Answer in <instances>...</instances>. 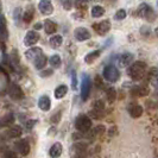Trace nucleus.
<instances>
[{
  "instance_id": "de8ad7c7",
  "label": "nucleus",
  "mask_w": 158,
  "mask_h": 158,
  "mask_svg": "<svg viewBox=\"0 0 158 158\" xmlns=\"http://www.w3.org/2000/svg\"><path fill=\"white\" fill-rule=\"evenodd\" d=\"M96 1H101V0H96Z\"/></svg>"
},
{
  "instance_id": "0eeeda50",
  "label": "nucleus",
  "mask_w": 158,
  "mask_h": 158,
  "mask_svg": "<svg viewBox=\"0 0 158 158\" xmlns=\"http://www.w3.org/2000/svg\"><path fill=\"white\" fill-rule=\"evenodd\" d=\"M93 29H94L98 35L105 36L107 32L111 30V22L106 19V20H102L101 23H95L93 24Z\"/></svg>"
},
{
  "instance_id": "9d476101",
  "label": "nucleus",
  "mask_w": 158,
  "mask_h": 158,
  "mask_svg": "<svg viewBox=\"0 0 158 158\" xmlns=\"http://www.w3.org/2000/svg\"><path fill=\"white\" fill-rule=\"evenodd\" d=\"M103 111H105V102H103L102 100H98V101H95L93 111L90 112V114H92L95 119H101V117H102V114H103Z\"/></svg>"
},
{
  "instance_id": "c756f323",
  "label": "nucleus",
  "mask_w": 158,
  "mask_h": 158,
  "mask_svg": "<svg viewBox=\"0 0 158 158\" xmlns=\"http://www.w3.org/2000/svg\"><path fill=\"white\" fill-rule=\"evenodd\" d=\"M106 96H107V100H108L110 103L114 102L115 99H117V90H115V88H113V87L107 88V90H106Z\"/></svg>"
},
{
  "instance_id": "4be33fe9",
  "label": "nucleus",
  "mask_w": 158,
  "mask_h": 158,
  "mask_svg": "<svg viewBox=\"0 0 158 158\" xmlns=\"http://www.w3.org/2000/svg\"><path fill=\"white\" fill-rule=\"evenodd\" d=\"M7 135L10 138H18L23 135V128L19 126V125H13V126L10 127Z\"/></svg>"
},
{
  "instance_id": "dca6fc26",
  "label": "nucleus",
  "mask_w": 158,
  "mask_h": 158,
  "mask_svg": "<svg viewBox=\"0 0 158 158\" xmlns=\"http://www.w3.org/2000/svg\"><path fill=\"white\" fill-rule=\"evenodd\" d=\"M38 107L44 112H48L50 110V107H51V101H50V99H49L48 95L40 96V100H38Z\"/></svg>"
},
{
  "instance_id": "5701e85b",
  "label": "nucleus",
  "mask_w": 158,
  "mask_h": 158,
  "mask_svg": "<svg viewBox=\"0 0 158 158\" xmlns=\"http://www.w3.org/2000/svg\"><path fill=\"white\" fill-rule=\"evenodd\" d=\"M149 81L155 88H158V68H152L149 71Z\"/></svg>"
},
{
  "instance_id": "ddd939ff",
  "label": "nucleus",
  "mask_w": 158,
  "mask_h": 158,
  "mask_svg": "<svg viewBox=\"0 0 158 158\" xmlns=\"http://www.w3.org/2000/svg\"><path fill=\"white\" fill-rule=\"evenodd\" d=\"M16 148H17V150H18V152H19L22 156H27L29 152H30V144L27 143V140H25V139L17 143Z\"/></svg>"
},
{
  "instance_id": "ea45409f",
  "label": "nucleus",
  "mask_w": 158,
  "mask_h": 158,
  "mask_svg": "<svg viewBox=\"0 0 158 158\" xmlns=\"http://www.w3.org/2000/svg\"><path fill=\"white\" fill-rule=\"evenodd\" d=\"M20 13H22V8H16V11H15V15H13V16H15V20H16V22H18V20H19V19H20Z\"/></svg>"
},
{
  "instance_id": "4c0bfd02",
  "label": "nucleus",
  "mask_w": 158,
  "mask_h": 158,
  "mask_svg": "<svg viewBox=\"0 0 158 158\" xmlns=\"http://www.w3.org/2000/svg\"><path fill=\"white\" fill-rule=\"evenodd\" d=\"M36 120H29V121H26L25 123V127L27 128V130H32L33 127H35V125H36Z\"/></svg>"
},
{
  "instance_id": "f3484780",
  "label": "nucleus",
  "mask_w": 158,
  "mask_h": 158,
  "mask_svg": "<svg viewBox=\"0 0 158 158\" xmlns=\"http://www.w3.org/2000/svg\"><path fill=\"white\" fill-rule=\"evenodd\" d=\"M128 112L133 119H138L143 115V107L140 105H132L131 107H128Z\"/></svg>"
},
{
  "instance_id": "2eb2a0df",
  "label": "nucleus",
  "mask_w": 158,
  "mask_h": 158,
  "mask_svg": "<svg viewBox=\"0 0 158 158\" xmlns=\"http://www.w3.org/2000/svg\"><path fill=\"white\" fill-rule=\"evenodd\" d=\"M149 88L146 86H135L131 89V94L133 96H146L149 94Z\"/></svg>"
},
{
  "instance_id": "8fccbe9b",
  "label": "nucleus",
  "mask_w": 158,
  "mask_h": 158,
  "mask_svg": "<svg viewBox=\"0 0 158 158\" xmlns=\"http://www.w3.org/2000/svg\"><path fill=\"white\" fill-rule=\"evenodd\" d=\"M157 158H158V156H157Z\"/></svg>"
},
{
  "instance_id": "423d86ee",
  "label": "nucleus",
  "mask_w": 158,
  "mask_h": 158,
  "mask_svg": "<svg viewBox=\"0 0 158 158\" xmlns=\"http://www.w3.org/2000/svg\"><path fill=\"white\" fill-rule=\"evenodd\" d=\"M8 95H10V98H11L12 100H16V101L24 99L23 89L19 87L18 85H16V83H12V85L10 86V88H8Z\"/></svg>"
},
{
  "instance_id": "58836bf2",
  "label": "nucleus",
  "mask_w": 158,
  "mask_h": 158,
  "mask_svg": "<svg viewBox=\"0 0 158 158\" xmlns=\"http://www.w3.org/2000/svg\"><path fill=\"white\" fill-rule=\"evenodd\" d=\"M4 158H18V157H17L16 152H13V151H6L4 153Z\"/></svg>"
},
{
  "instance_id": "a18cd8bd",
  "label": "nucleus",
  "mask_w": 158,
  "mask_h": 158,
  "mask_svg": "<svg viewBox=\"0 0 158 158\" xmlns=\"http://www.w3.org/2000/svg\"><path fill=\"white\" fill-rule=\"evenodd\" d=\"M155 33H156V36L158 37V27H156V30H155Z\"/></svg>"
},
{
  "instance_id": "9b49d317",
  "label": "nucleus",
  "mask_w": 158,
  "mask_h": 158,
  "mask_svg": "<svg viewBox=\"0 0 158 158\" xmlns=\"http://www.w3.org/2000/svg\"><path fill=\"white\" fill-rule=\"evenodd\" d=\"M74 36L79 42H85L90 38V32L86 27H77L74 32Z\"/></svg>"
},
{
  "instance_id": "49530a36",
  "label": "nucleus",
  "mask_w": 158,
  "mask_h": 158,
  "mask_svg": "<svg viewBox=\"0 0 158 158\" xmlns=\"http://www.w3.org/2000/svg\"><path fill=\"white\" fill-rule=\"evenodd\" d=\"M85 1H90V0H85Z\"/></svg>"
},
{
  "instance_id": "7c9ffc66",
  "label": "nucleus",
  "mask_w": 158,
  "mask_h": 158,
  "mask_svg": "<svg viewBox=\"0 0 158 158\" xmlns=\"http://www.w3.org/2000/svg\"><path fill=\"white\" fill-rule=\"evenodd\" d=\"M49 63L52 68H60L62 64V60H61L60 55H52L49 60Z\"/></svg>"
},
{
  "instance_id": "412c9836",
  "label": "nucleus",
  "mask_w": 158,
  "mask_h": 158,
  "mask_svg": "<svg viewBox=\"0 0 158 158\" xmlns=\"http://www.w3.org/2000/svg\"><path fill=\"white\" fill-rule=\"evenodd\" d=\"M15 121V115L13 113H8L6 115H4L2 118H0V127L11 126Z\"/></svg>"
},
{
  "instance_id": "393cba45",
  "label": "nucleus",
  "mask_w": 158,
  "mask_h": 158,
  "mask_svg": "<svg viewBox=\"0 0 158 158\" xmlns=\"http://www.w3.org/2000/svg\"><path fill=\"white\" fill-rule=\"evenodd\" d=\"M33 63H35V67H36V69H38V70H40V69H43L45 65H47L48 63V58L45 55H42L38 56L35 61H33Z\"/></svg>"
},
{
  "instance_id": "79ce46f5",
  "label": "nucleus",
  "mask_w": 158,
  "mask_h": 158,
  "mask_svg": "<svg viewBox=\"0 0 158 158\" xmlns=\"http://www.w3.org/2000/svg\"><path fill=\"white\" fill-rule=\"evenodd\" d=\"M95 82H96V85H98V87H102V81H100V76L98 75L96 77H95Z\"/></svg>"
},
{
  "instance_id": "e433bc0d",
  "label": "nucleus",
  "mask_w": 158,
  "mask_h": 158,
  "mask_svg": "<svg viewBox=\"0 0 158 158\" xmlns=\"http://www.w3.org/2000/svg\"><path fill=\"white\" fill-rule=\"evenodd\" d=\"M60 120H61V111L57 112L56 114H54V115L51 117V123H52V124H57Z\"/></svg>"
},
{
  "instance_id": "c03bdc74",
  "label": "nucleus",
  "mask_w": 158,
  "mask_h": 158,
  "mask_svg": "<svg viewBox=\"0 0 158 158\" xmlns=\"http://www.w3.org/2000/svg\"><path fill=\"white\" fill-rule=\"evenodd\" d=\"M35 29H36V30H40V29H42V24L37 23L36 25H35Z\"/></svg>"
},
{
  "instance_id": "7ed1b4c3",
  "label": "nucleus",
  "mask_w": 158,
  "mask_h": 158,
  "mask_svg": "<svg viewBox=\"0 0 158 158\" xmlns=\"http://www.w3.org/2000/svg\"><path fill=\"white\" fill-rule=\"evenodd\" d=\"M102 76L105 80H107L108 82H117L120 77V73H119L118 68L114 65H107L105 67V69L102 71Z\"/></svg>"
},
{
  "instance_id": "f257e3e1",
  "label": "nucleus",
  "mask_w": 158,
  "mask_h": 158,
  "mask_svg": "<svg viewBox=\"0 0 158 158\" xmlns=\"http://www.w3.org/2000/svg\"><path fill=\"white\" fill-rule=\"evenodd\" d=\"M148 71V65L145 62H142V61H138V62H135L130 68H128V76L133 81H140L143 80V77L145 76Z\"/></svg>"
},
{
  "instance_id": "f8f14e48",
  "label": "nucleus",
  "mask_w": 158,
  "mask_h": 158,
  "mask_svg": "<svg viewBox=\"0 0 158 158\" xmlns=\"http://www.w3.org/2000/svg\"><path fill=\"white\" fill-rule=\"evenodd\" d=\"M132 61H133V55L130 54V52H125V54H123L121 56H119L118 64H119V67L125 68V67H128Z\"/></svg>"
},
{
  "instance_id": "39448f33",
  "label": "nucleus",
  "mask_w": 158,
  "mask_h": 158,
  "mask_svg": "<svg viewBox=\"0 0 158 158\" xmlns=\"http://www.w3.org/2000/svg\"><path fill=\"white\" fill-rule=\"evenodd\" d=\"M90 89H92V81H90V77L85 74L83 77H82V82H81V98H82L83 101H86L88 98H89Z\"/></svg>"
},
{
  "instance_id": "09e8293b",
  "label": "nucleus",
  "mask_w": 158,
  "mask_h": 158,
  "mask_svg": "<svg viewBox=\"0 0 158 158\" xmlns=\"http://www.w3.org/2000/svg\"><path fill=\"white\" fill-rule=\"evenodd\" d=\"M157 6H158V0H157Z\"/></svg>"
},
{
  "instance_id": "c85d7f7f",
  "label": "nucleus",
  "mask_w": 158,
  "mask_h": 158,
  "mask_svg": "<svg viewBox=\"0 0 158 158\" xmlns=\"http://www.w3.org/2000/svg\"><path fill=\"white\" fill-rule=\"evenodd\" d=\"M105 133V126L103 125H98L96 127L93 128V131H92V133H90V138H99V137H101V135Z\"/></svg>"
},
{
  "instance_id": "37998d69",
  "label": "nucleus",
  "mask_w": 158,
  "mask_h": 158,
  "mask_svg": "<svg viewBox=\"0 0 158 158\" xmlns=\"http://www.w3.org/2000/svg\"><path fill=\"white\" fill-rule=\"evenodd\" d=\"M51 74H52V70H51V69H48V70L44 71V73H40V76H42V77H44V76L51 75Z\"/></svg>"
},
{
  "instance_id": "aec40b11",
  "label": "nucleus",
  "mask_w": 158,
  "mask_h": 158,
  "mask_svg": "<svg viewBox=\"0 0 158 158\" xmlns=\"http://www.w3.org/2000/svg\"><path fill=\"white\" fill-rule=\"evenodd\" d=\"M44 30L48 35H54L56 31H57V24L50 19H47L44 22Z\"/></svg>"
},
{
  "instance_id": "72a5a7b5",
  "label": "nucleus",
  "mask_w": 158,
  "mask_h": 158,
  "mask_svg": "<svg viewBox=\"0 0 158 158\" xmlns=\"http://www.w3.org/2000/svg\"><path fill=\"white\" fill-rule=\"evenodd\" d=\"M126 18V11L125 10H119L118 12L114 15V19L115 20H123Z\"/></svg>"
},
{
  "instance_id": "bb28decb",
  "label": "nucleus",
  "mask_w": 158,
  "mask_h": 158,
  "mask_svg": "<svg viewBox=\"0 0 158 158\" xmlns=\"http://www.w3.org/2000/svg\"><path fill=\"white\" fill-rule=\"evenodd\" d=\"M68 93V87L65 85H61L55 89V98L56 99H63Z\"/></svg>"
},
{
  "instance_id": "c9c22d12",
  "label": "nucleus",
  "mask_w": 158,
  "mask_h": 158,
  "mask_svg": "<svg viewBox=\"0 0 158 158\" xmlns=\"http://www.w3.org/2000/svg\"><path fill=\"white\" fill-rule=\"evenodd\" d=\"M71 87H73V89H76V87H77V80H76L75 70H73V73H71Z\"/></svg>"
},
{
  "instance_id": "b1692460",
  "label": "nucleus",
  "mask_w": 158,
  "mask_h": 158,
  "mask_svg": "<svg viewBox=\"0 0 158 158\" xmlns=\"http://www.w3.org/2000/svg\"><path fill=\"white\" fill-rule=\"evenodd\" d=\"M8 36L7 26H6V19L0 16V40H6Z\"/></svg>"
},
{
  "instance_id": "4468645a",
  "label": "nucleus",
  "mask_w": 158,
  "mask_h": 158,
  "mask_svg": "<svg viewBox=\"0 0 158 158\" xmlns=\"http://www.w3.org/2000/svg\"><path fill=\"white\" fill-rule=\"evenodd\" d=\"M43 54L42 52V49L40 48H31V49H29L26 52H25V57L29 60V61H35L38 56H40Z\"/></svg>"
},
{
  "instance_id": "f03ea898",
  "label": "nucleus",
  "mask_w": 158,
  "mask_h": 158,
  "mask_svg": "<svg viewBox=\"0 0 158 158\" xmlns=\"http://www.w3.org/2000/svg\"><path fill=\"white\" fill-rule=\"evenodd\" d=\"M75 127L76 130L82 132V133H87L92 128V120L88 118L87 115H79L75 120Z\"/></svg>"
},
{
  "instance_id": "6e6552de",
  "label": "nucleus",
  "mask_w": 158,
  "mask_h": 158,
  "mask_svg": "<svg viewBox=\"0 0 158 158\" xmlns=\"http://www.w3.org/2000/svg\"><path fill=\"white\" fill-rule=\"evenodd\" d=\"M38 8L40 13L44 16H50L54 12V6L51 4V0H40L38 4Z\"/></svg>"
},
{
  "instance_id": "a878e982",
  "label": "nucleus",
  "mask_w": 158,
  "mask_h": 158,
  "mask_svg": "<svg viewBox=\"0 0 158 158\" xmlns=\"http://www.w3.org/2000/svg\"><path fill=\"white\" fill-rule=\"evenodd\" d=\"M100 55H101V50H94V51H92V52H89V54L86 55L85 61H86V63L92 64L95 60H98V58H99V56Z\"/></svg>"
},
{
  "instance_id": "1a4fd4ad",
  "label": "nucleus",
  "mask_w": 158,
  "mask_h": 158,
  "mask_svg": "<svg viewBox=\"0 0 158 158\" xmlns=\"http://www.w3.org/2000/svg\"><path fill=\"white\" fill-rule=\"evenodd\" d=\"M40 36L37 31H29L26 33V36H25L24 44H25L26 47H32V45H35V44L40 40Z\"/></svg>"
},
{
  "instance_id": "473e14b6",
  "label": "nucleus",
  "mask_w": 158,
  "mask_h": 158,
  "mask_svg": "<svg viewBox=\"0 0 158 158\" xmlns=\"http://www.w3.org/2000/svg\"><path fill=\"white\" fill-rule=\"evenodd\" d=\"M74 4H75V7L79 11H86L87 10V1H85V0H75Z\"/></svg>"
},
{
  "instance_id": "a211bd4d",
  "label": "nucleus",
  "mask_w": 158,
  "mask_h": 158,
  "mask_svg": "<svg viewBox=\"0 0 158 158\" xmlns=\"http://www.w3.org/2000/svg\"><path fill=\"white\" fill-rule=\"evenodd\" d=\"M33 16H35V7L32 5H29L23 15V22L26 24L31 23L32 19H33Z\"/></svg>"
},
{
  "instance_id": "6ab92c4d",
  "label": "nucleus",
  "mask_w": 158,
  "mask_h": 158,
  "mask_svg": "<svg viewBox=\"0 0 158 158\" xmlns=\"http://www.w3.org/2000/svg\"><path fill=\"white\" fill-rule=\"evenodd\" d=\"M49 155L51 156L52 158H58L61 155H62V145L61 143H55L50 150H49Z\"/></svg>"
},
{
  "instance_id": "20e7f679",
  "label": "nucleus",
  "mask_w": 158,
  "mask_h": 158,
  "mask_svg": "<svg viewBox=\"0 0 158 158\" xmlns=\"http://www.w3.org/2000/svg\"><path fill=\"white\" fill-rule=\"evenodd\" d=\"M138 16L152 23V22H155V19H156V12H155V11L152 10V7H150L149 5L142 4V5L138 7Z\"/></svg>"
},
{
  "instance_id": "cd10ccee",
  "label": "nucleus",
  "mask_w": 158,
  "mask_h": 158,
  "mask_svg": "<svg viewBox=\"0 0 158 158\" xmlns=\"http://www.w3.org/2000/svg\"><path fill=\"white\" fill-rule=\"evenodd\" d=\"M62 42H63V40H62V37H61L60 35H54V36L50 38V40H49L50 45L54 48V49H57V48L61 47V45H62Z\"/></svg>"
},
{
  "instance_id": "f704fd0d",
  "label": "nucleus",
  "mask_w": 158,
  "mask_h": 158,
  "mask_svg": "<svg viewBox=\"0 0 158 158\" xmlns=\"http://www.w3.org/2000/svg\"><path fill=\"white\" fill-rule=\"evenodd\" d=\"M61 4L64 10H67V11H70L73 7V0H61Z\"/></svg>"
},
{
  "instance_id": "a19ab883",
  "label": "nucleus",
  "mask_w": 158,
  "mask_h": 158,
  "mask_svg": "<svg viewBox=\"0 0 158 158\" xmlns=\"http://www.w3.org/2000/svg\"><path fill=\"white\" fill-rule=\"evenodd\" d=\"M140 31H142V33L144 36H149V35H150V29H148L146 26H143Z\"/></svg>"
},
{
  "instance_id": "2f4dec72",
  "label": "nucleus",
  "mask_w": 158,
  "mask_h": 158,
  "mask_svg": "<svg viewBox=\"0 0 158 158\" xmlns=\"http://www.w3.org/2000/svg\"><path fill=\"white\" fill-rule=\"evenodd\" d=\"M105 15V8L101 7V6H99V5H96L94 7L92 8V17H94V18H99V17H101Z\"/></svg>"
}]
</instances>
